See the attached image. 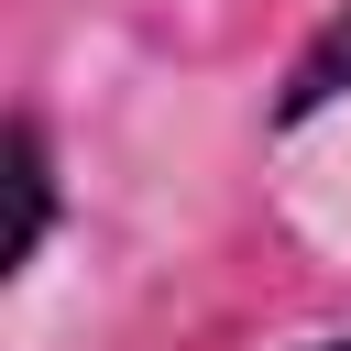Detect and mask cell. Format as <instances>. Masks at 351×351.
<instances>
[{
	"instance_id": "6da1fadb",
	"label": "cell",
	"mask_w": 351,
	"mask_h": 351,
	"mask_svg": "<svg viewBox=\"0 0 351 351\" xmlns=\"http://www.w3.org/2000/svg\"><path fill=\"white\" fill-rule=\"evenodd\" d=\"M66 165H55V132H44V110H11V132H0V197H11V219H0V274H33L44 263V241H55V219H66V186H55Z\"/></svg>"
},
{
	"instance_id": "7a4b0ae2",
	"label": "cell",
	"mask_w": 351,
	"mask_h": 351,
	"mask_svg": "<svg viewBox=\"0 0 351 351\" xmlns=\"http://www.w3.org/2000/svg\"><path fill=\"white\" fill-rule=\"evenodd\" d=\"M340 99H351V0H340V11L296 44V55H285V88H274L263 132H274V143H296V132H307V121H329Z\"/></svg>"
},
{
	"instance_id": "3957f363",
	"label": "cell",
	"mask_w": 351,
	"mask_h": 351,
	"mask_svg": "<svg viewBox=\"0 0 351 351\" xmlns=\"http://www.w3.org/2000/svg\"><path fill=\"white\" fill-rule=\"evenodd\" d=\"M307 351H351V340H307Z\"/></svg>"
}]
</instances>
